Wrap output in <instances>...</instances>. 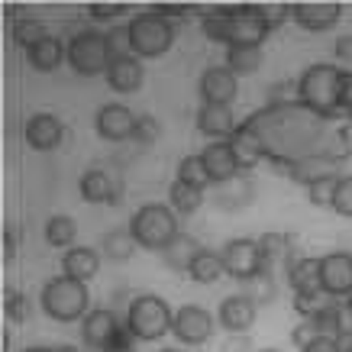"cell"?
Returning <instances> with one entry per match:
<instances>
[{
	"label": "cell",
	"mask_w": 352,
	"mask_h": 352,
	"mask_svg": "<svg viewBox=\"0 0 352 352\" xmlns=\"http://www.w3.org/2000/svg\"><path fill=\"white\" fill-rule=\"evenodd\" d=\"M333 52H336V62L342 65H352V36H340L336 45H333Z\"/></svg>",
	"instance_id": "f907efd6"
},
{
	"label": "cell",
	"mask_w": 352,
	"mask_h": 352,
	"mask_svg": "<svg viewBox=\"0 0 352 352\" xmlns=\"http://www.w3.org/2000/svg\"><path fill=\"white\" fill-rule=\"evenodd\" d=\"M3 258H7V262L16 258V233H13L10 226L3 230Z\"/></svg>",
	"instance_id": "816d5d0a"
},
{
	"label": "cell",
	"mask_w": 352,
	"mask_h": 352,
	"mask_svg": "<svg viewBox=\"0 0 352 352\" xmlns=\"http://www.w3.org/2000/svg\"><path fill=\"white\" fill-rule=\"evenodd\" d=\"M133 252H136V239L129 233V226H117L100 239V256L110 258V262H129Z\"/></svg>",
	"instance_id": "f546056e"
},
{
	"label": "cell",
	"mask_w": 352,
	"mask_h": 352,
	"mask_svg": "<svg viewBox=\"0 0 352 352\" xmlns=\"http://www.w3.org/2000/svg\"><path fill=\"white\" fill-rule=\"evenodd\" d=\"M107 49L110 58H123V55H133V43H129V26H113L107 32Z\"/></svg>",
	"instance_id": "ab89813d"
},
{
	"label": "cell",
	"mask_w": 352,
	"mask_h": 352,
	"mask_svg": "<svg viewBox=\"0 0 352 352\" xmlns=\"http://www.w3.org/2000/svg\"><path fill=\"white\" fill-rule=\"evenodd\" d=\"M162 352H182V349H162Z\"/></svg>",
	"instance_id": "9f6ffc18"
},
{
	"label": "cell",
	"mask_w": 352,
	"mask_h": 352,
	"mask_svg": "<svg viewBox=\"0 0 352 352\" xmlns=\"http://www.w3.org/2000/svg\"><path fill=\"white\" fill-rule=\"evenodd\" d=\"M342 16V3L336 0H320V3H291V20L307 32L333 30Z\"/></svg>",
	"instance_id": "9a60e30c"
},
{
	"label": "cell",
	"mask_w": 352,
	"mask_h": 352,
	"mask_svg": "<svg viewBox=\"0 0 352 352\" xmlns=\"http://www.w3.org/2000/svg\"><path fill=\"white\" fill-rule=\"evenodd\" d=\"M201 204H204V191H194V188H184V184L171 182V188H168V207L178 217L197 214V210H201Z\"/></svg>",
	"instance_id": "836d02e7"
},
{
	"label": "cell",
	"mask_w": 352,
	"mask_h": 352,
	"mask_svg": "<svg viewBox=\"0 0 352 352\" xmlns=\"http://www.w3.org/2000/svg\"><path fill=\"white\" fill-rule=\"evenodd\" d=\"M294 310H298L304 320H314L320 310H327L333 304V298L323 288H310V291H294Z\"/></svg>",
	"instance_id": "e575fe53"
},
{
	"label": "cell",
	"mask_w": 352,
	"mask_h": 352,
	"mask_svg": "<svg viewBox=\"0 0 352 352\" xmlns=\"http://www.w3.org/2000/svg\"><path fill=\"white\" fill-rule=\"evenodd\" d=\"M258 65H262V49L258 45H230L226 49V68L236 78L258 72Z\"/></svg>",
	"instance_id": "4dcf8cb0"
},
{
	"label": "cell",
	"mask_w": 352,
	"mask_h": 352,
	"mask_svg": "<svg viewBox=\"0 0 352 352\" xmlns=\"http://www.w3.org/2000/svg\"><path fill=\"white\" fill-rule=\"evenodd\" d=\"M333 210L346 220H352V175H342L336 184V197H333Z\"/></svg>",
	"instance_id": "f35d334b"
},
{
	"label": "cell",
	"mask_w": 352,
	"mask_h": 352,
	"mask_svg": "<svg viewBox=\"0 0 352 352\" xmlns=\"http://www.w3.org/2000/svg\"><path fill=\"white\" fill-rule=\"evenodd\" d=\"M62 62H68V45L58 36H45L32 49H26V65L32 72H55Z\"/></svg>",
	"instance_id": "603a6c76"
},
{
	"label": "cell",
	"mask_w": 352,
	"mask_h": 352,
	"mask_svg": "<svg viewBox=\"0 0 352 352\" xmlns=\"http://www.w3.org/2000/svg\"><path fill=\"white\" fill-rule=\"evenodd\" d=\"M129 26V43L136 58H159L175 45V23L162 16L159 10H142L136 13Z\"/></svg>",
	"instance_id": "8992f818"
},
{
	"label": "cell",
	"mask_w": 352,
	"mask_h": 352,
	"mask_svg": "<svg viewBox=\"0 0 352 352\" xmlns=\"http://www.w3.org/2000/svg\"><path fill=\"white\" fill-rule=\"evenodd\" d=\"M201 249L204 245L197 243L194 236L178 233L175 236V243H171L165 252H159V256H162V262H165V268H171V272H188L191 262H194V256H197Z\"/></svg>",
	"instance_id": "4316f807"
},
{
	"label": "cell",
	"mask_w": 352,
	"mask_h": 352,
	"mask_svg": "<svg viewBox=\"0 0 352 352\" xmlns=\"http://www.w3.org/2000/svg\"><path fill=\"white\" fill-rule=\"evenodd\" d=\"M23 352H62L58 346H30V349H23Z\"/></svg>",
	"instance_id": "f5cc1de1"
},
{
	"label": "cell",
	"mask_w": 352,
	"mask_h": 352,
	"mask_svg": "<svg viewBox=\"0 0 352 352\" xmlns=\"http://www.w3.org/2000/svg\"><path fill=\"white\" fill-rule=\"evenodd\" d=\"M340 78L342 68L330 62H317L304 68V75L298 78V100L310 113H317L320 120L330 123L333 117H340Z\"/></svg>",
	"instance_id": "7a4b0ae2"
},
{
	"label": "cell",
	"mask_w": 352,
	"mask_h": 352,
	"mask_svg": "<svg viewBox=\"0 0 352 352\" xmlns=\"http://www.w3.org/2000/svg\"><path fill=\"white\" fill-rule=\"evenodd\" d=\"M268 26L265 7L262 3H243V7H226V49L230 45H265Z\"/></svg>",
	"instance_id": "ba28073f"
},
{
	"label": "cell",
	"mask_w": 352,
	"mask_h": 352,
	"mask_svg": "<svg viewBox=\"0 0 352 352\" xmlns=\"http://www.w3.org/2000/svg\"><path fill=\"white\" fill-rule=\"evenodd\" d=\"M78 191H81V201L85 204H117V188L110 182V175L104 168H87L78 182Z\"/></svg>",
	"instance_id": "d4e9b609"
},
{
	"label": "cell",
	"mask_w": 352,
	"mask_h": 352,
	"mask_svg": "<svg viewBox=\"0 0 352 352\" xmlns=\"http://www.w3.org/2000/svg\"><path fill=\"white\" fill-rule=\"evenodd\" d=\"M223 275H226V272H223V258H220V252L207 249V245H204L201 252L194 256L191 268H188V278H191V281H197V285H217Z\"/></svg>",
	"instance_id": "f1b7e54d"
},
{
	"label": "cell",
	"mask_w": 352,
	"mask_h": 352,
	"mask_svg": "<svg viewBox=\"0 0 352 352\" xmlns=\"http://www.w3.org/2000/svg\"><path fill=\"white\" fill-rule=\"evenodd\" d=\"M342 352H352V340H349V342H342Z\"/></svg>",
	"instance_id": "db71d44e"
},
{
	"label": "cell",
	"mask_w": 352,
	"mask_h": 352,
	"mask_svg": "<svg viewBox=\"0 0 352 352\" xmlns=\"http://www.w3.org/2000/svg\"><path fill=\"white\" fill-rule=\"evenodd\" d=\"M23 139H26V146L36 152H52L62 146L65 139V123L55 113H32L26 120V126H23Z\"/></svg>",
	"instance_id": "5bb4252c"
},
{
	"label": "cell",
	"mask_w": 352,
	"mask_h": 352,
	"mask_svg": "<svg viewBox=\"0 0 352 352\" xmlns=\"http://www.w3.org/2000/svg\"><path fill=\"white\" fill-rule=\"evenodd\" d=\"M110 49H107V32L97 30H81L78 36H72L68 43V65L72 72L81 78H97L107 75L110 68Z\"/></svg>",
	"instance_id": "52a82bcc"
},
{
	"label": "cell",
	"mask_w": 352,
	"mask_h": 352,
	"mask_svg": "<svg viewBox=\"0 0 352 352\" xmlns=\"http://www.w3.org/2000/svg\"><path fill=\"white\" fill-rule=\"evenodd\" d=\"M304 352H342V340L340 336H330V333H320Z\"/></svg>",
	"instance_id": "bcb514c9"
},
{
	"label": "cell",
	"mask_w": 352,
	"mask_h": 352,
	"mask_svg": "<svg viewBox=\"0 0 352 352\" xmlns=\"http://www.w3.org/2000/svg\"><path fill=\"white\" fill-rule=\"evenodd\" d=\"M340 107L352 110V68H342L340 78Z\"/></svg>",
	"instance_id": "681fc988"
},
{
	"label": "cell",
	"mask_w": 352,
	"mask_h": 352,
	"mask_svg": "<svg viewBox=\"0 0 352 352\" xmlns=\"http://www.w3.org/2000/svg\"><path fill=\"white\" fill-rule=\"evenodd\" d=\"M342 175H336V178H323V182H314L307 188V201L314 204V207H330L333 210V197H336V184H340Z\"/></svg>",
	"instance_id": "8d00e7d4"
},
{
	"label": "cell",
	"mask_w": 352,
	"mask_h": 352,
	"mask_svg": "<svg viewBox=\"0 0 352 352\" xmlns=\"http://www.w3.org/2000/svg\"><path fill=\"white\" fill-rule=\"evenodd\" d=\"M171 333L182 346H204V342L214 336V314L201 304H184L175 310V323Z\"/></svg>",
	"instance_id": "30bf717a"
},
{
	"label": "cell",
	"mask_w": 352,
	"mask_h": 352,
	"mask_svg": "<svg viewBox=\"0 0 352 352\" xmlns=\"http://www.w3.org/2000/svg\"><path fill=\"white\" fill-rule=\"evenodd\" d=\"M298 100V81H275L272 91H268V107H278V104H294Z\"/></svg>",
	"instance_id": "b9f144b4"
},
{
	"label": "cell",
	"mask_w": 352,
	"mask_h": 352,
	"mask_svg": "<svg viewBox=\"0 0 352 352\" xmlns=\"http://www.w3.org/2000/svg\"><path fill=\"white\" fill-rule=\"evenodd\" d=\"M320 288L333 300L352 298V252H327V256H320Z\"/></svg>",
	"instance_id": "8fae6325"
},
{
	"label": "cell",
	"mask_w": 352,
	"mask_h": 352,
	"mask_svg": "<svg viewBox=\"0 0 352 352\" xmlns=\"http://www.w3.org/2000/svg\"><path fill=\"white\" fill-rule=\"evenodd\" d=\"M317 336H320V330H317V323H314V320H300L298 327L291 330V342H294L300 352L307 349V346L317 340Z\"/></svg>",
	"instance_id": "7bdbcfd3"
},
{
	"label": "cell",
	"mask_w": 352,
	"mask_h": 352,
	"mask_svg": "<svg viewBox=\"0 0 352 352\" xmlns=\"http://www.w3.org/2000/svg\"><path fill=\"white\" fill-rule=\"evenodd\" d=\"M204 165H207V175H210V184H230L239 175V162H236L230 142H207L201 152Z\"/></svg>",
	"instance_id": "ac0fdd59"
},
{
	"label": "cell",
	"mask_w": 352,
	"mask_h": 352,
	"mask_svg": "<svg viewBox=\"0 0 352 352\" xmlns=\"http://www.w3.org/2000/svg\"><path fill=\"white\" fill-rule=\"evenodd\" d=\"M236 117L230 107H207V104H201V110H197V129H201L204 136H210V142H223V139H230L236 133Z\"/></svg>",
	"instance_id": "7402d4cb"
},
{
	"label": "cell",
	"mask_w": 352,
	"mask_h": 352,
	"mask_svg": "<svg viewBox=\"0 0 352 352\" xmlns=\"http://www.w3.org/2000/svg\"><path fill=\"white\" fill-rule=\"evenodd\" d=\"M152 10H159L162 16H168L171 23L188 20V16H191V7H188V3H159V7H152Z\"/></svg>",
	"instance_id": "7dc6e473"
},
{
	"label": "cell",
	"mask_w": 352,
	"mask_h": 352,
	"mask_svg": "<svg viewBox=\"0 0 352 352\" xmlns=\"http://www.w3.org/2000/svg\"><path fill=\"white\" fill-rule=\"evenodd\" d=\"M78 236V223L72 220L68 214H55L49 217V223H45V243L52 245V249H72V243H75Z\"/></svg>",
	"instance_id": "1f68e13d"
},
{
	"label": "cell",
	"mask_w": 352,
	"mask_h": 352,
	"mask_svg": "<svg viewBox=\"0 0 352 352\" xmlns=\"http://www.w3.org/2000/svg\"><path fill=\"white\" fill-rule=\"evenodd\" d=\"M258 252H262L265 272H272V265H278V262L288 265L294 258V236L281 233V230H268V233L258 236Z\"/></svg>",
	"instance_id": "484cf974"
},
{
	"label": "cell",
	"mask_w": 352,
	"mask_h": 352,
	"mask_svg": "<svg viewBox=\"0 0 352 352\" xmlns=\"http://www.w3.org/2000/svg\"><path fill=\"white\" fill-rule=\"evenodd\" d=\"M94 129L100 139L107 142H123V139H133V129H136V113L126 107V104H104L94 117Z\"/></svg>",
	"instance_id": "4fadbf2b"
},
{
	"label": "cell",
	"mask_w": 352,
	"mask_h": 352,
	"mask_svg": "<svg viewBox=\"0 0 352 352\" xmlns=\"http://www.w3.org/2000/svg\"><path fill=\"white\" fill-rule=\"evenodd\" d=\"M262 352H281V349H262Z\"/></svg>",
	"instance_id": "6f0895ef"
},
{
	"label": "cell",
	"mask_w": 352,
	"mask_h": 352,
	"mask_svg": "<svg viewBox=\"0 0 352 352\" xmlns=\"http://www.w3.org/2000/svg\"><path fill=\"white\" fill-rule=\"evenodd\" d=\"M258 317V300L249 294H230L217 310V323L226 333H249Z\"/></svg>",
	"instance_id": "2e32d148"
},
{
	"label": "cell",
	"mask_w": 352,
	"mask_h": 352,
	"mask_svg": "<svg viewBox=\"0 0 352 352\" xmlns=\"http://www.w3.org/2000/svg\"><path fill=\"white\" fill-rule=\"evenodd\" d=\"M120 327H123V323L117 320V314H113V310L94 307L85 320H81V342H85L87 349L104 352L110 342H113V336L120 333Z\"/></svg>",
	"instance_id": "e0dca14e"
},
{
	"label": "cell",
	"mask_w": 352,
	"mask_h": 352,
	"mask_svg": "<svg viewBox=\"0 0 352 352\" xmlns=\"http://www.w3.org/2000/svg\"><path fill=\"white\" fill-rule=\"evenodd\" d=\"M201 100L207 107H230L239 94V78L226 68V65H210L207 72L201 75Z\"/></svg>",
	"instance_id": "7c38bea8"
},
{
	"label": "cell",
	"mask_w": 352,
	"mask_h": 352,
	"mask_svg": "<svg viewBox=\"0 0 352 352\" xmlns=\"http://www.w3.org/2000/svg\"><path fill=\"white\" fill-rule=\"evenodd\" d=\"M175 323V310L168 307V300L159 294H136L126 307V330L133 333V340L139 342H155L165 333H171Z\"/></svg>",
	"instance_id": "5b68a950"
},
{
	"label": "cell",
	"mask_w": 352,
	"mask_h": 352,
	"mask_svg": "<svg viewBox=\"0 0 352 352\" xmlns=\"http://www.w3.org/2000/svg\"><path fill=\"white\" fill-rule=\"evenodd\" d=\"M223 272L233 281H256L258 275H265V262H262V252H258V239H249V236H236L223 245Z\"/></svg>",
	"instance_id": "9c48e42d"
},
{
	"label": "cell",
	"mask_w": 352,
	"mask_h": 352,
	"mask_svg": "<svg viewBox=\"0 0 352 352\" xmlns=\"http://www.w3.org/2000/svg\"><path fill=\"white\" fill-rule=\"evenodd\" d=\"M104 352H136V346H133V333L126 330V323L120 327V333L113 336V342H110Z\"/></svg>",
	"instance_id": "c3c4849f"
},
{
	"label": "cell",
	"mask_w": 352,
	"mask_h": 352,
	"mask_svg": "<svg viewBox=\"0 0 352 352\" xmlns=\"http://www.w3.org/2000/svg\"><path fill=\"white\" fill-rule=\"evenodd\" d=\"M262 7H265V20L272 30L281 26L285 20H291V3H262Z\"/></svg>",
	"instance_id": "f6af8a7d"
},
{
	"label": "cell",
	"mask_w": 352,
	"mask_h": 352,
	"mask_svg": "<svg viewBox=\"0 0 352 352\" xmlns=\"http://www.w3.org/2000/svg\"><path fill=\"white\" fill-rule=\"evenodd\" d=\"M162 136V123L152 113H139L136 117V129H133V142L139 146H152L155 139Z\"/></svg>",
	"instance_id": "74e56055"
},
{
	"label": "cell",
	"mask_w": 352,
	"mask_h": 352,
	"mask_svg": "<svg viewBox=\"0 0 352 352\" xmlns=\"http://www.w3.org/2000/svg\"><path fill=\"white\" fill-rule=\"evenodd\" d=\"M129 233L136 239L139 249H149V252H165L175 236L182 233L178 230V214L171 210L168 204H142L136 207V214L129 217Z\"/></svg>",
	"instance_id": "277c9868"
},
{
	"label": "cell",
	"mask_w": 352,
	"mask_h": 352,
	"mask_svg": "<svg viewBox=\"0 0 352 352\" xmlns=\"http://www.w3.org/2000/svg\"><path fill=\"white\" fill-rule=\"evenodd\" d=\"M346 117H349V123H352V110H346Z\"/></svg>",
	"instance_id": "11a10c76"
},
{
	"label": "cell",
	"mask_w": 352,
	"mask_h": 352,
	"mask_svg": "<svg viewBox=\"0 0 352 352\" xmlns=\"http://www.w3.org/2000/svg\"><path fill=\"white\" fill-rule=\"evenodd\" d=\"M285 268H288V285H291V291L320 288V258L294 256Z\"/></svg>",
	"instance_id": "83f0119b"
},
{
	"label": "cell",
	"mask_w": 352,
	"mask_h": 352,
	"mask_svg": "<svg viewBox=\"0 0 352 352\" xmlns=\"http://www.w3.org/2000/svg\"><path fill=\"white\" fill-rule=\"evenodd\" d=\"M3 310H7V320H13V323H23L26 320V314H30L26 298H23L16 288H10L7 294H3Z\"/></svg>",
	"instance_id": "60d3db41"
},
{
	"label": "cell",
	"mask_w": 352,
	"mask_h": 352,
	"mask_svg": "<svg viewBox=\"0 0 352 352\" xmlns=\"http://www.w3.org/2000/svg\"><path fill=\"white\" fill-rule=\"evenodd\" d=\"M175 182L184 184V188H194V191H204V188L210 184V175H207V165H204L201 155H184V159L178 162Z\"/></svg>",
	"instance_id": "d6a6232c"
},
{
	"label": "cell",
	"mask_w": 352,
	"mask_h": 352,
	"mask_svg": "<svg viewBox=\"0 0 352 352\" xmlns=\"http://www.w3.org/2000/svg\"><path fill=\"white\" fill-rule=\"evenodd\" d=\"M340 165L342 162L330 152H320V155H307V159H300L291 165V182L304 184L310 188L314 182H323V178H336L340 175Z\"/></svg>",
	"instance_id": "44dd1931"
},
{
	"label": "cell",
	"mask_w": 352,
	"mask_h": 352,
	"mask_svg": "<svg viewBox=\"0 0 352 352\" xmlns=\"http://www.w3.org/2000/svg\"><path fill=\"white\" fill-rule=\"evenodd\" d=\"M13 43L20 45V49H32V45L39 43V39H45L49 32H45V26L39 20H32V16H23V20H13Z\"/></svg>",
	"instance_id": "d590c367"
},
{
	"label": "cell",
	"mask_w": 352,
	"mask_h": 352,
	"mask_svg": "<svg viewBox=\"0 0 352 352\" xmlns=\"http://www.w3.org/2000/svg\"><path fill=\"white\" fill-rule=\"evenodd\" d=\"M107 85L117 91V94H136L142 81H146V68L136 55H123V58H113L107 68Z\"/></svg>",
	"instance_id": "ffe728a7"
},
{
	"label": "cell",
	"mask_w": 352,
	"mask_h": 352,
	"mask_svg": "<svg viewBox=\"0 0 352 352\" xmlns=\"http://www.w3.org/2000/svg\"><path fill=\"white\" fill-rule=\"evenodd\" d=\"M129 7L126 3H87V16L91 20H117Z\"/></svg>",
	"instance_id": "ee69618b"
},
{
	"label": "cell",
	"mask_w": 352,
	"mask_h": 352,
	"mask_svg": "<svg viewBox=\"0 0 352 352\" xmlns=\"http://www.w3.org/2000/svg\"><path fill=\"white\" fill-rule=\"evenodd\" d=\"M346 304H349V310H352V298H349V300H346Z\"/></svg>",
	"instance_id": "680465c9"
},
{
	"label": "cell",
	"mask_w": 352,
	"mask_h": 352,
	"mask_svg": "<svg viewBox=\"0 0 352 352\" xmlns=\"http://www.w3.org/2000/svg\"><path fill=\"white\" fill-rule=\"evenodd\" d=\"M230 149H233L236 162H239V171H249V168H256V165H262L265 162V146H262V139H258V133L249 123H239L236 126V133L230 139Z\"/></svg>",
	"instance_id": "d6986e66"
},
{
	"label": "cell",
	"mask_w": 352,
	"mask_h": 352,
	"mask_svg": "<svg viewBox=\"0 0 352 352\" xmlns=\"http://www.w3.org/2000/svg\"><path fill=\"white\" fill-rule=\"evenodd\" d=\"M258 133L265 146V162H300L307 155L330 152L336 159L349 155V129H330L327 120L310 113L300 100L294 104H278V107H262L245 120Z\"/></svg>",
	"instance_id": "6da1fadb"
},
{
	"label": "cell",
	"mask_w": 352,
	"mask_h": 352,
	"mask_svg": "<svg viewBox=\"0 0 352 352\" xmlns=\"http://www.w3.org/2000/svg\"><path fill=\"white\" fill-rule=\"evenodd\" d=\"M100 272V252L91 245H72L62 256V275L78 278V281H91Z\"/></svg>",
	"instance_id": "cb8c5ba5"
},
{
	"label": "cell",
	"mask_w": 352,
	"mask_h": 352,
	"mask_svg": "<svg viewBox=\"0 0 352 352\" xmlns=\"http://www.w3.org/2000/svg\"><path fill=\"white\" fill-rule=\"evenodd\" d=\"M39 307L49 320L55 323H75V320H85L91 314V291H87L85 281L78 278H68V275H55L49 278L39 291Z\"/></svg>",
	"instance_id": "3957f363"
}]
</instances>
